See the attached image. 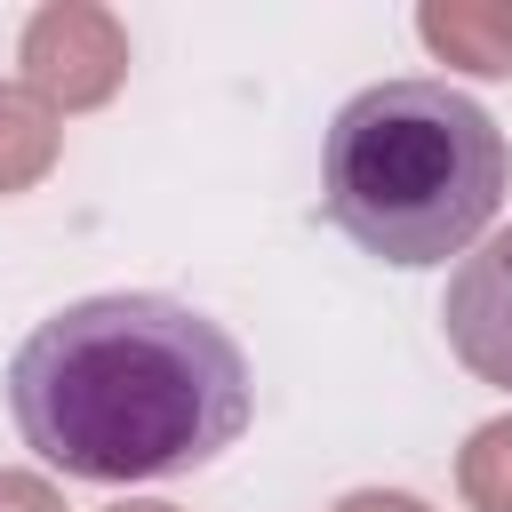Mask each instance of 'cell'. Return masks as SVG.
<instances>
[{"instance_id":"cell-3","label":"cell","mask_w":512,"mask_h":512,"mask_svg":"<svg viewBox=\"0 0 512 512\" xmlns=\"http://www.w3.org/2000/svg\"><path fill=\"white\" fill-rule=\"evenodd\" d=\"M16 64L48 112H88L128 80V32L96 0H48V8H32Z\"/></svg>"},{"instance_id":"cell-6","label":"cell","mask_w":512,"mask_h":512,"mask_svg":"<svg viewBox=\"0 0 512 512\" xmlns=\"http://www.w3.org/2000/svg\"><path fill=\"white\" fill-rule=\"evenodd\" d=\"M56 144H64L56 112H48L24 80H0V200H8V192H32V184L56 168Z\"/></svg>"},{"instance_id":"cell-7","label":"cell","mask_w":512,"mask_h":512,"mask_svg":"<svg viewBox=\"0 0 512 512\" xmlns=\"http://www.w3.org/2000/svg\"><path fill=\"white\" fill-rule=\"evenodd\" d=\"M456 480H464L472 512H512V416H496V424H480V432L464 440Z\"/></svg>"},{"instance_id":"cell-5","label":"cell","mask_w":512,"mask_h":512,"mask_svg":"<svg viewBox=\"0 0 512 512\" xmlns=\"http://www.w3.org/2000/svg\"><path fill=\"white\" fill-rule=\"evenodd\" d=\"M416 32L440 64L480 72V80H512V0H424Z\"/></svg>"},{"instance_id":"cell-1","label":"cell","mask_w":512,"mask_h":512,"mask_svg":"<svg viewBox=\"0 0 512 512\" xmlns=\"http://www.w3.org/2000/svg\"><path fill=\"white\" fill-rule=\"evenodd\" d=\"M8 408L64 480H168L248 432L240 344L176 296H80L8 360Z\"/></svg>"},{"instance_id":"cell-8","label":"cell","mask_w":512,"mask_h":512,"mask_svg":"<svg viewBox=\"0 0 512 512\" xmlns=\"http://www.w3.org/2000/svg\"><path fill=\"white\" fill-rule=\"evenodd\" d=\"M0 512H64V496L40 472H0Z\"/></svg>"},{"instance_id":"cell-9","label":"cell","mask_w":512,"mask_h":512,"mask_svg":"<svg viewBox=\"0 0 512 512\" xmlns=\"http://www.w3.org/2000/svg\"><path fill=\"white\" fill-rule=\"evenodd\" d=\"M328 512H432L424 496H400V488H352L344 504H328Z\"/></svg>"},{"instance_id":"cell-2","label":"cell","mask_w":512,"mask_h":512,"mask_svg":"<svg viewBox=\"0 0 512 512\" xmlns=\"http://www.w3.org/2000/svg\"><path fill=\"white\" fill-rule=\"evenodd\" d=\"M504 128L448 80H376L328 120L320 208L384 264L464 256L504 200Z\"/></svg>"},{"instance_id":"cell-4","label":"cell","mask_w":512,"mask_h":512,"mask_svg":"<svg viewBox=\"0 0 512 512\" xmlns=\"http://www.w3.org/2000/svg\"><path fill=\"white\" fill-rule=\"evenodd\" d=\"M448 352L480 376L512 392V224L496 240H480L456 272H448V304H440Z\"/></svg>"},{"instance_id":"cell-10","label":"cell","mask_w":512,"mask_h":512,"mask_svg":"<svg viewBox=\"0 0 512 512\" xmlns=\"http://www.w3.org/2000/svg\"><path fill=\"white\" fill-rule=\"evenodd\" d=\"M112 512H176V504H160V496H128V504H112Z\"/></svg>"}]
</instances>
